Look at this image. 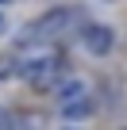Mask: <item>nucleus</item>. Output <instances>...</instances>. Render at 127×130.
Listing matches in <instances>:
<instances>
[{"mask_svg":"<svg viewBox=\"0 0 127 130\" xmlns=\"http://www.w3.org/2000/svg\"><path fill=\"white\" fill-rule=\"evenodd\" d=\"M0 23H4V15H0Z\"/></svg>","mask_w":127,"mask_h":130,"instance_id":"obj_8","label":"nucleus"},{"mask_svg":"<svg viewBox=\"0 0 127 130\" xmlns=\"http://www.w3.org/2000/svg\"><path fill=\"white\" fill-rule=\"evenodd\" d=\"M8 77H19V61L4 54V57H0V80H8Z\"/></svg>","mask_w":127,"mask_h":130,"instance_id":"obj_6","label":"nucleus"},{"mask_svg":"<svg viewBox=\"0 0 127 130\" xmlns=\"http://www.w3.org/2000/svg\"><path fill=\"white\" fill-rule=\"evenodd\" d=\"M27 50L31 54L19 57V77L27 84H35V88H50L54 92L62 73H66V57L54 54V50H42V46H27Z\"/></svg>","mask_w":127,"mask_h":130,"instance_id":"obj_1","label":"nucleus"},{"mask_svg":"<svg viewBox=\"0 0 127 130\" xmlns=\"http://www.w3.org/2000/svg\"><path fill=\"white\" fill-rule=\"evenodd\" d=\"M81 42H85L89 54L104 57V54H112V46H116V31H112L108 23H89V27L81 31Z\"/></svg>","mask_w":127,"mask_h":130,"instance_id":"obj_3","label":"nucleus"},{"mask_svg":"<svg viewBox=\"0 0 127 130\" xmlns=\"http://www.w3.org/2000/svg\"><path fill=\"white\" fill-rule=\"evenodd\" d=\"M93 111V103L89 100H81V103H70V107H62V115H66V119H85Z\"/></svg>","mask_w":127,"mask_h":130,"instance_id":"obj_5","label":"nucleus"},{"mask_svg":"<svg viewBox=\"0 0 127 130\" xmlns=\"http://www.w3.org/2000/svg\"><path fill=\"white\" fill-rule=\"evenodd\" d=\"M54 96H58V103H62V107L81 103V100H85V80H62V84L54 88Z\"/></svg>","mask_w":127,"mask_h":130,"instance_id":"obj_4","label":"nucleus"},{"mask_svg":"<svg viewBox=\"0 0 127 130\" xmlns=\"http://www.w3.org/2000/svg\"><path fill=\"white\" fill-rule=\"evenodd\" d=\"M0 130H12V126H8V115H4V111H0Z\"/></svg>","mask_w":127,"mask_h":130,"instance_id":"obj_7","label":"nucleus"},{"mask_svg":"<svg viewBox=\"0 0 127 130\" xmlns=\"http://www.w3.org/2000/svg\"><path fill=\"white\" fill-rule=\"evenodd\" d=\"M81 23V8H50L46 15H39L31 27H27V35L19 38V46H42V42H50V38H58V35H66L70 27H77Z\"/></svg>","mask_w":127,"mask_h":130,"instance_id":"obj_2","label":"nucleus"}]
</instances>
